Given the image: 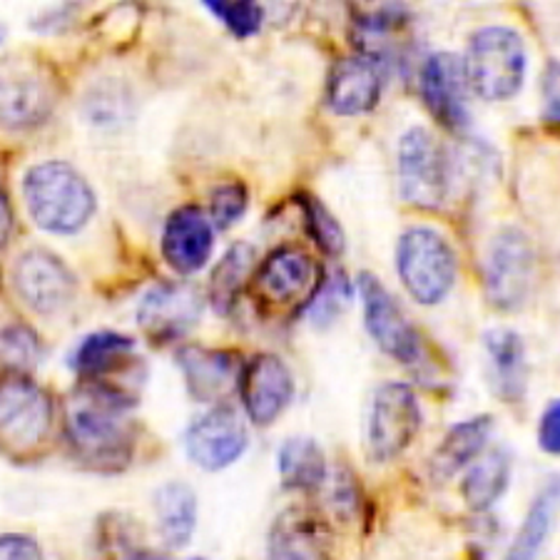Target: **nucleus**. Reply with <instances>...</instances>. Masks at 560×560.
Listing matches in <instances>:
<instances>
[{"instance_id":"nucleus-1","label":"nucleus","mask_w":560,"mask_h":560,"mask_svg":"<svg viewBox=\"0 0 560 560\" xmlns=\"http://www.w3.org/2000/svg\"><path fill=\"white\" fill-rule=\"evenodd\" d=\"M128 401L120 388L93 384L68 413V436L75 456L101 471H120L128 464L135 433L128 417Z\"/></svg>"},{"instance_id":"nucleus-2","label":"nucleus","mask_w":560,"mask_h":560,"mask_svg":"<svg viewBox=\"0 0 560 560\" xmlns=\"http://www.w3.org/2000/svg\"><path fill=\"white\" fill-rule=\"evenodd\" d=\"M23 195L33 222L52 234L78 232L95 212L93 189L66 162H43L31 167L23 179Z\"/></svg>"},{"instance_id":"nucleus-3","label":"nucleus","mask_w":560,"mask_h":560,"mask_svg":"<svg viewBox=\"0 0 560 560\" xmlns=\"http://www.w3.org/2000/svg\"><path fill=\"white\" fill-rule=\"evenodd\" d=\"M464 68L474 95L486 103H505L521 93L526 80V45L516 31L489 25L474 33Z\"/></svg>"},{"instance_id":"nucleus-4","label":"nucleus","mask_w":560,"mask_h":560,"mask_svg":"<svg viewBox=\"0 0 560 560\" xmlns=\"http://www.w3.org/2000/svg\"><path fill=\"white\" fill-rule=\"evenodd\" d=\"M396 272L423 306L444 302L456 284L458 265L448 242L429 228L406 230L396 245Z\"/></svg>"},{"instance_id":"nucleus-5","label":"nucleus","mask_w":560,"mask_h":560,"mask_svg":"<svg viewBox=\"0 0 560 560\" xmlns=\"http://www.w3.org/2000/svg\"><path fill=\"white\" fill-rule=\"evenodd\" d=\"M536 249L526 232L505 228L495 234L483 261L486 300L499 312H516L536 282Z\"/></svg>"},{"instance_id":"nucleus-6","label":"nucleus","mask_w":560,"mask_h":560,"mask_svg":"<svg viewBox=\"0 0 560 560\" xmlns=\"http://www.w3.org/2000/svg\"><path fill=\"white\" fill-rule=\"evenodd\" d=\"M421 429V406L409 384H384L369 411L366 444L374 460H392L413 444Z\"/></svg>"},{"instance_id":"nucleus-7","label":"nucleus","mask_w":560,"mask_h":560,"mask_svg":"<svg viewBox=\"0 0 560 560\" xmlns=\"http://www.w3.org/2000/svg\"><path fill=\"white\" fill-rule=\"evenodd\" d=\"M399 185L404 200L436 210L448 192V162L429 130L411 128L399 140Z\"/></svg>"},{"instance_id":"nucleus-8","label":"nucleus","mask_w":560,"mask_h":560,"mask_svg":"<svg viewBox=\"0 0 560 560\" xmlns=\"http://www.w3.org/2000/svg\"><path fill=\"white\" fill-rule=\"evenodd\" d=\"M52 404L38 384L11 372L0 378V441L18 451H28L48 436Z\"/></svg>"},{"instance_id":"nucleus-9","label":"nucleus","mask_w":560,"mask_h":560,"mask_svg":"<svg viewBox=\"0 0 560 560\" xmlns=\"http://www.w3.org/2000/svg\"><path fill=\"white\" fill-rule=\"evenodd\" d=\"M359 294L361 306H364L366 331L372 334L376 347L396 361H404V364L419 361V334L411 327V322L406 319V314L396 304L394 296L386 292V287L374 275L364 272L359 277Z\"/></svg>"},{"instance_id":"nucleus-10","label":"nucleus","mask_w":560,"mask_h":560,"mask_svg":"<svg viewBox=\"0 0 560 560\" xmlns=\"http://www.w3.org/2000/svg\"><path fill=\"white\" fill-rule=\"evenodd\" d=\"M249 436L242 417L230 406H217L189 423L185 433L187 458L205 471H222L247 451Z\"/></svg>"},{"instance_id":"nucleus-11","label":"nucleus","mask_w":560,"mask_h":560,"mask_svg":"<svg viewBox=\"0 0 560 560\" xmlns=\"http://www.w3.org/2000/svg\"><path fill=\"white\" fill-rule=\"evenodd\" d=\"M13 287L18 296L43 316L62 312L75 296V277L45 249H28L15 259Z\"/></svg>"},{"instance_id":"nucleus-12","label":"nucleus","mask_w":560,"mask_h":560,"mask_svg":"<svg viewBox=\"0 0 560 560\" xmlns=\"http://www.w3.org/2000/svg\"><path fill=\"white\" fill-rule=\"evenodd\" d=\"M468 78L464 60L454 52H436L421 68V97L429 113L451 132H460L471 122L468 113Z\"/></svg>"},{"instance_id":"nucleus-13","label":"nucleus","mask_w":560,"mask_h":560,"mask_svg":"<svg viewBox=\"0 0 560 560\" xmlns=\"http://www.w3.org/2000/svg\"><path fill=\"white\" fill-rule=\"evenodd\" d=\"M52 110V88L40 70L23 62L0 66V128L31 130L48 120Z\"/></svg>"},{"instance_id":"nucleus-14","label":"nucleus","mask_w":560,"mask_h":560,"mask_svg":"<svg viewBox=\"0 0 560 560\" xmlns=\"http://www.w3.org/2000/svg\"><path fill=\"white\" fill-rule=\"evenodd\" d=\"M237 384L247 417L259 427L275 423L294 396V376L275 354L252 357L240 369Z\"/></svg>"},{"instance_id":"nucleus-15","label":"nucleus","mask_w":560,"mask_h":560,"mask_svg":"<svg viewBox=\"0 0 560 560\" xmlns=\"http://www.w3.org/2000/svg\"><path fill=\"white\" fill-rule=\"evenodd\" d=\"M202 300L189 284H160L142 296L138 322L155 341H175L195 327Z\"/></svg>"},{"instance_id":"nucleus-16","label":"nucleus","mask_w":560,"mask_h":560,"mask_svg":"<svg viewBox=\"0 0 560 560\" xmlns=\"http://www.w3.org/2000/svg\"><path fill=\"white\" fill-rule=\"evenodd\" d=\"M214 247L212 222L200 207H179L162 230V255L179 275H192L207 265Z\"/></svg>"},{"instance_id":"nucleus-17","label":"nucleus","mask_w":560,"mask_h":560,"mask_svg":"<svg viewBox=\"0 0 560 560\" xmlns=\"http://www.w3.org/2000/svg\"><path fill=\"white\" fill-rule=\"evenodd\" d=\"M382 101V68L372 56L345 58L334 66L327 103L337 115H364Z\"/></svg>"},{"instance_id":"nucleus-18","label":"nucleus","mask_w":560,"mask_h":560,"mask_svg":"<svg viewBox=\"0 0 560 560\" xmlns=\"http://www.w3.org/2000/svg\"><path fill=\"white\" fill-rule=\"evenodd\" d=\"M257 284L267 300L289 304L300 302L302 296H310L312 300L322 284V275L319 267L314 265V259L306 252L284 247L272 252V255L261 261Z\"/></svg>"},{"instance_id":"nucleus-19","label":"nucleus","mask_w":560,"mask_h":560,"mask_svg":"<svg viewBox=\"0 0 560 560\" xmlns=\"http://www.w3.org/2000/svg\"><path fill=\"white\" fill-rule=\"evenodd\" d=\"M334 533L324 516L310 509H287L279 513L269 533V556L275 558H327Z\"/></svg>"},{"instance_id":"nucleus-20","label":"nucleus","mask_w":560,"mask_h":560,"mask_svg":"<svg viewBox=\"0 0 560 560\" xmlns=\"http://www.w3.org/2000/svg\"><path fill=\"white\" fill-rule=\"evenodd\" d=\"M483 347L489 354L495 394L509 404L523 401L528 386V359L523 339L511 329H493L483 337Z\"/></svg>"},{"instance_id":"nucleus-21","label":"nucleus","mask_w":560,"mask_h":560,"mask_svg":"<svg viewBox=\"0 0 560 560\" xmlns=\"http://www.w3.org/2000/svg\"><path fill=\"white\" fill-rule=\"evenodd\" d=\"M493 433L491 417H474L451 427L444 441L436 446L431 456V478L433 481H448L460 468L471 466L474 460L483 454Z\"/></svg>"},{"instance_id":"nucleus-22","label":"nucleus","mask_w":560,"mask_h":560,"mask_svg":"<svg viewBox=\"0 0 560 560\" xmlns=\"http://www.w3.org/2000/svg\"><path fill=\"white\" fill-rule=\"evenodd\" d=\"M179 369L185 374L187 392L197 401H214L240 378L237 361L230 351H214L202 347H185L179 351Z\"/></svg>"},{"instance_id":"nucleus-23","label":"nucleus","mask_w":560,"mask_h":560,"mask_svg":"<svg viewBox=\"0 0 560 560\" xmlns=\"http://www.w3.org/2000/svg\"><path fill=\"white\" fill-rule=\"evenodd\" d=\"M511 483V456L509 451L493 448L483 454L468 468L460 481V495L464 503L476 513L491 511L503 499Z\"/></svg>"},{"instance_id":"nucleus-24","label":"nucleus","mask_w":560,"mask_h":560,"mask_svg":"<svg viewBox=\"0 0 560 560\" xmlns=\"http://www.w3.org/2000/svg\"><path fill=\"white\" fill-rule=\"evenodd\" d=\"M135 359V341L115 331L90 334L72 357L78 374L90 382H107V376L120 372Z\"/></svg>"},{"instance_id":"nucleus-25","label":"nucleus","mask_w":560,"mask_h":560,"mask_svg":"<svg viewBox=\"0 0 560 560\" xmlns=\"http://www.w3.org/2000/svg\"><path fill=\"white\" fill-rule=\"evenodd\" d=\"M155 513L162 544L185 548L197 526V495L187 483H167L155 495Z\"/></svg>"},{"instance_id":"nucleus-26","label":"nucleus","mask_w":560,"mask_h":560,"mask_svg":"<svg viewBox=\"0 0 560 560\" xmlns=\"http://www.w3.org/2000/svg\"><path fill=\"white\" fill-rule=\"evenodd\" d=\"M560 509V476H550L544 483V489L536 493L530 509L526 513V521L518 528V536L509 548V558H533L553 530L556 513Z\"/></svg>"},{"instance_id":"nucleus-27","label":"nucleus","mask_w":560,"mask_h":560,"mask_svg":"<svg viewBox=\"0 0 560 560\" xmlns=\"http://www.w3.org/2000/svg\"><path fill=\"white\" fill-rule=\"evenodd\" d=\"M279 476L287 489L314 491L327 478V464H324L322 448L312 439H289L279 448Z\"/></svg>"},{"instance_id":"nucleus-28","label":"nucleus","mask_w":560,"mask_h":560,"mask_svg":"<svg viewBox=\"0 0 560 560\" xmlns=\"http://www.w3.org/2000/svg\"><path fill=\"white\" fill-rule=\"evenodd\" d=\"M132 95L120 80H101L88 90L83 113L95 128H120L132 117Z\"/></svg>"},{"instance_id":"nucleus-29","label":"nucleus","mask_w":560,"mask_h":560,"mask_svg":"<svg viewBox=\"0 0 560 560\" xmlns=\"http://www.w3.org/2000/svg\"><path fill=\"white\" fill-rule=\"evenodd\" d=\"M255 259L257 255L249 245H237L224 255L220 267L212 275V300L217 310L224 312L234 302V296H237L242 284H245L252 267H255Z\"/></svg>"},{"instance_id":"nucleus-30","label":"nucleus","mask_w":560,"mask_h":560,"mask_svg":"<svg viewBox=\"0 0 560 560\" xmlns=\"http://www.w3.org/2000/svg\"><path fill=\"white\" fill-rule=\"evenodd\" d=\"M40 359V341L23 324H13V327H5L0 331V364H3L8 372H28Z\"/></svg>"},{"instance_id":"nucleus-31","label":"nucleus","mask_w":560,"mask_h":560,"mask_svg":"<svg viewBox=\"0 0 560 560\" xmlns=\"http://www.w3.org/2000/svg\"><path fill=\"white\" fill-rule=\"evenodd\" d=\"M304 224L310 237L319 245L322 252H327L329 257H339L345 252V230L339 228V222L329 214L327 207L314 197H304L302 200Z\"/></svg>"},{"instance_id":"nucleus-32","label":"nucleus","mask_w":560,"mask_h":560,"mask_svg":"<svg viewBox=\"0 0 560 560\" xmlns=\"http://www.w3.org/2000/svg\"><path fill=\"white\" fill-rule=\"evenodd\" d=\"M202 3L240 38L259 31L261 21L249 0H202Z\"/></svg>"},{"instance_id":"nucleus-33","label":"nucleus","mask_w":560,"mask_h":560,"mask_svg":"<svg viewBox=\"0 0 560 560\" xmlns=\"http://www.w3.org/2000/svg\"><path fill=\"white\" fill-rule=\"evenodd\" d=\"M351 300V287L347 282L345 275H334L329 282H324L316 294L312 296V319L316 324H327L334 316L339 314V310H345L347 302Z\"/></svg>"},{"instance_id":"nucleus-34","label":"nucleus","mask_w":560,"mask_h":560,"mask_svg":"<svg viewBox=\"0 0 560 560\" xmlns=\"http://www.w3.org/2000/svg\"><path fill=\"white\" fill-rule=\"evenodd\" d=\"M247 210V189L245 185H222L212 195V222L217 228L228 230L240 220Z\"/></svg>"},{"instance_id":"nucleus-35","label":"nucleus","mask_w":560,"mask_h":560,"mask_svg":"<svg viewBox=\"0 0 560 560\" xmlns=\"http://www.w3.org/2000/svg\"><path fill=\"white\" fill-rule=\"evenodd\" d=\"M538 446L550 456H560V399L550 401L540 413Z\"/></svg>"},{"instance_id":"nucleus-36","label":"nucleus","mask_w":560,"mask_h":560,"mask_svg":"<svg viewBox=\"0 0 560 560\" xmlns=\"http://www.w3.org/2000/svg\"><path fill=\"white\" fill-rule=\"evenodd\" d=\"M249 3L255 5L261 23L279 28V25H287L292 21L296 11H300L302 0H249Z\"/></svg>"},{"instance_id":"nucleus-37","label":"nucleus","mask_w":560,"mask_h":560,"mask_svg":"<svg viewBox=\"0 0 560 560\" xmlns=\"http://www.w3.org/2000/svg\"><path fill=\"white\" fill-rule=\"evenodd\" d=\"M43 550L31 536H18V533H8L0 536V558H40Z\"/></svg>"},{"instance_id":"nucleus-38","label":"nucleus","mask_w":560,"mask_h":560,"mask_svg":"<svg viewBox=\"0 0 560 560\" xmlns=\"http://www.w3.org/2000/svg\"><path fill=\"white\" fill-rule=\"evenodd\" d=\"M11 230H13L11 205H8L5 189H3V185H0V247H3L8 237H11Z\"/></svg>"}]
</instances>
